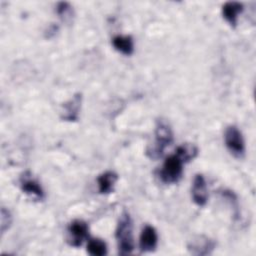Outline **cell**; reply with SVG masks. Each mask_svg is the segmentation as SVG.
Returning <instances> with one entry per match:
<instances>
[{
	"instance_id": "4",
	"label": "cell",
	"mask_w": 256,
	"mask_h": 256,
	"mask_svg": "<svg viewBox=\"0 0 256 256\" xmlns=\"http://www.w3.org/2000/svg\"><path fill=\"white\" fill-rule=\"evenodd\" d=\"M224 141L227 149L236 158H242L245 154V143L241 131L235 125H230L225 129Z\"/></svg>"
},
{
	"instance_id": "7",
	"label": "cell",
	"mask_w": 256,
	"mask_h": 256,
	"mask_svg": "<svg viewBox=\"0 0 256 256\" xmlns=\"http://www.w3.org/2000/svg\"><path fill=\"white\" fill-rule=\"evenodd\" d=\"M192 199L198 206H204L208 200V189L204 176L202 174H196L192 184Z\"/></svg>"
},
{
	"instance_id": "5",
	"label": "cell",
	"mask_w": 256,
	"mask_h": 256,
	"mask_svg": "<svg viewBox=\"0 0 256 256\" xmlns=\"http://www.w3.org/2000/svg\"><path fill=\"white\" fill-rule=\"evenodd\" d=\"M68 243L73 247L82 245L89 236L88 224L83 220H74L68 226Z\"/></svg>"
},
{
	"instance_id": "9",
	"label": "cell",
	"mask_w": 256,
	"mask_h": 256,
	"mask_svg": "<svg viewBox=\"0 0 256 256\" xmlns=\"http://www.w3.org/2000/svg\"><path fill=\"white\" fill-rule=\"evenodd\" d=\"M81 102H82V95L80 93H76L71 99L65 102L62 105L61 119L69 122L76 121L79 117Z\"/></svg>"
},
{
	"instance_id": "3",
	"label": "cell",
	"mask_w": 256,
	"mask_h": 256,
	"mask_svg": "<svg viewBox=\"0 0 256 256\" xmlns=\"http://www.w3.org/2000/svg\"><path fill=\"white\" fill-rule=\"evenodd\" d=\"M184 164V160L177 153L168 156L159 171L160 180L165 184H173L178 182L183 174Z\"/></svg>"
},
{
	"instance_id": "15",
	"label": "cell",
	"mask_w": 256,
	"mask_h": 256,
	"mask_svg": "<svg viewBox=\"0 0 256 256\" xmlns=\"http://www.w3.org/2000/svg\"><path fill=\"white\" fill-rule=\"evenodd\" d=\"M175 153H177L185 163L193 160L198 154V148L191 143H185L177 147Z\"/></svg>"
},
{
	"instance_id": "6",
	"label": "cell",
	"mask_w": 256,
	"mask_h": 256,
	"mask_svg": "<svg viewBox=\"0 0 256 256\" xmlns=\"http://www.w3.org/2000/svg\"><path fill=\"white\" fill-rule=\"evenodd\" d=\"M187 249L193 255H209L215 249V241L205 235H197L189 241Z\"/></svg>"
},
{
	"instance_id": "8",
	"label": "cell",
	"mask_w": 256,
	"mask_h": 256,
	"mask_svg": "<svg viewBox=\"0 0 256 256\" xmlns=\"http://www.w3.org/2000/svg\"><path fill=\"white\" fill-rule=\"evenodd\" d=\"M20 186L23 192L38 200H42L45 197L40 183L34 177H32L29 172H26L22 175L20 179Z\"/></svg>"
},
{
	"instance_id": "2",
	"label": "cell",
	"mask_w": 256,
	"mask_h": 256,
	"mask_svg": "<svg viewBox=\"0 0 256 256\" xmlns=\"http://www.w3.org/2000/svg\"><path fill=\"white\" fill-rule=\"evenodd\" d=\"M115 237L118 244V253L121 255L131 254L134 249L133 224L132 219L127 212H123L119 218Z\"/></svg>"
},
{
	"instance_id": "10",
	"label": "cell",
	"mask_w": 256,
	"mask_h": 256,
	"mask_svg": "<svg viewBox=\"0 0 256 256\" xmlns=\"http://www.w3.org/2000/svg\"><path fill=\"white\" fill-rule=\"evenodd\" d=\"M158 243V235L155 228L151 225H146L141 232L139 246L142 252H152L156 249Z\"/></svg>"
},
{
	"instance_id": "11",
	"label": "cell",
	"mask_w": 256,
	"mask_h": 256,
	"mask_svg": "<svg viewBox=\"0 0 256 256\" xmlns=\"http://www.w3.org/2000/svg\"><path fill=\"white\" fill-rule=\"evenodd\" d=\"M242 11L243 4L240 2L229 1L222 6V15L231 27H235L237 25L238 16Z\"/></svg>"
},
{
	"instance_id": "14",
	"label": "cell",
	"mask_w": 256,
	"mask_h": 256,
	"mask_svg": "<svg viewBox=\"0 0 256 256\" xmlns=\"http://www.w3.org/2000/svg\"><path fill=\"white\" fill-rule=\"evenodd\" d=\"M87 252L93 256H104L107 254V245L102 239L90 238L87 244Z\"/></svg>"
},
{
	"instance_id": "17",
	"label": "cell",
	"mask_w": 256,
	"mask_h": 256,
	"mask_svg": "<svg viewBox=\"0 0 256 256\" xmlns=\"http://www.w3.org/2000/svg\"><path fill=\"white\" fill-rule=\"evenodd\" d=\"M1 234H4L9 228L12 223V216L9 210H7L5 207L1 208Z\"/></svg>"
},
{
	"instance_id": "16",
	"label": "cell",
	"mask_w": 256,
	"mask_h": 256,
	"mask_svg": "<svg viewBox=\"0 0 256 256\" xmlns=\"http://www.w3.org/2000/svg\"><path fill=\"white\" fill-rule=\"evenodd\" d=\"M56 12L63 21H67L71 19L73 14V9L68 2H59L56 7Z\"/></svg>"
},
{
	"instance_id": "1",
	"label": "cell",
	"mask_w": 256,
	"mask_h": 256,
	"mask_svg": "<svg viewBox=\"0 0 256 256\" xmlns=\"http://www.w3.org/2000/svg\"><path fill=\"white\" fill-rule=\"evenodd\" d=\"M155 138L152 144L146 148V156L152 160L162 157L165 149L173 141V132L169 123L164 119H159L156 122Z\"/></svg>"
},
{
	"instance_id": "13",
	"label": "cell",
	"mask_w": 256,
	"mask_h": 256,
	"mask_svg": "<svg viewBox=\"0 0 256 256\" xmlns=\"http://www.w3.org/2000/svg\"><path fill=\"white\" fill-rule=\"evenodd\" d=\"M113 47L124 55H131L134 51V42L129 35H117L112 39Z\"/></svg>"
},
{
	"instance_id": "12",
	"label": "cell",
	"mask_w": 256,
	"mask_h": 256,
	"mask_svg": "<svg viewBox=\"0 0 256 256\" xmlns=\"http://www.w3.org/2000/svg\"><path fill=\"white\" fill-rule=\"evenodd\" d=\"M118 175L113 171H106L98 176L97 185L98 191L101 194H109L113 192Z\"/></svg>"
}]
</instances>
